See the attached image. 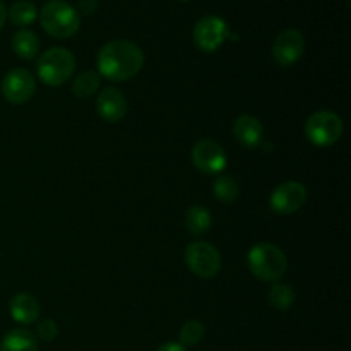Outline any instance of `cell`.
<instances>
[{"instance_id": "cell-27", "label": "cell", "mask_w": 351, "mask_h": 351, "mask_svg": "<svg viewBox=\"0 0 351 351\" xmlns=\"http://www.w3.org/2000/svg\"><path fill=\"white\" fill-rule=\"evenodd\" d=\"M180 2H191V0H180Z\"/></svg>"}, {"instance_id": "cell-1", "label": "cell", "mask_w": 351, "mask_h": 351, "mask_svg": "<svg viewBox=\"0 0 351 351\" xmlns=\"http://www.w3.org/2000/svg\"><path fill=\"white\" fill-rule=\"evenodd\" d=\"M98 74L112 82H125L136 77L144 67V51L129 40H112L99 50Z\"/></svg>"}, {"instance_id": "cell-16", "label": "cell", "mask_w": 351, "mask_h": 351, "mask_svg": "<svg viewBox=\"0 0 351 351\" xmlns=\"http://www.w3.org/2000/svg\"><path fill=\"white\" fill-rule=\"evenodd\" d=\"M0 351H38L36 336L27 329H14L3 336Z\"/></svg>"}, {"instance_id": "cell-9", "label": "cell", "mask_w": 351, "mask_h": 351, "mask_svg": "<svg viewBox=\"0 0 351 351\" xmlns=\"http://www.w3.org/2000/svg\"><path fill=\"white\" fill-rule=\"evenodd\" d=\"M307 202V189L300 182H285L278 185L269 197V208L280 216L293 215L300 211Z\"/></svg>"}, {"instance_id": "cell-14", "label": "cell", "mask_w": 351, "mask_h": 351, "mask_svg": "<svg viewBox=\"0 0 351 351\" xmlns=\"http://www.w3.org/2000/svg\"><path fill=\"white\" fill-rule=\"evenodd\" d=\"M10 317L17 322V324L29 326L36 322L40 317V304L36 298L29 293H17L14 295L12 300L9 304Z\"/></svg>"}, {"instance_id": "cell-6", "label": "cell", "mask_w": 351, "mask_h": 351, "mask_svg": "<svg viewBox=\"0 0 351 351\" xmlns=\"http://www.w3.org/2000/svg\"><path fill=\"white\" fill-rule=\"evenodd\" d=\"M185 264L197 278L211 280L221 271V256L211 243L192 242L185 249Z\"/></svg>"}, {"instance_id": "cell-3", "label": "cell", "mask_w": 351, "mask_h": 351, "mask_svg": "<svg viewBox=\"0 0 351 351\" xmlns=\"http://www.w3.org/2000/svg\"><path fill=\"white\" fill-rule=\"evenodd\" d=\"M40 23L45 33L57 40L72 38L81 27V17L65 0H50L40 10Z\"/></svg>"}, {"instance_id": "cell-13", "label": "cell", "mask_w": 351, "mask_h": 351, "mask_svg": "<svg viewBox=\"0 0 351 351\" xmlns=\"http://www.w3.org/2000/svg\"><path fill=\"white\" fill-rule=\"evenodd\" d=\"M233 137L245 149H256L261 146L264 137V127L259 119L252 115H240L233 122Z\"/></svg>"}, {"instance_id": "cell-15", "label": "cell", "mask_w": 351, "mask_h": 351, "mask_svg": "<svg viewBox=\"0 0 351 351\" xmlns=\"http://www.w3.org/2000/svg\"><path fill=\"white\" fill-rule=\"evenodd\" d=\"M213 226V216L208 208L204 206L194 204L187 209L185 213V228L191 235L202 237L211 230Z\"/></svg>"}, {"instance_id": "cell-10", "label": "cell", "mask_w": 351, "mask_h": 351, "mask_svg": "<svg viewBox=\"0 0 351 351\" xmlns=\"http://www.w3.org/2000/svg\"><path fill=\"white\" fill-rule=\"evenodd\" d=\"M36 91V77L27 69L17 67L5 74L2 81V96L12 105L29 101Z\"/></svg>"}, {"instance_id": "cell-20", "label": "cell", "mask_w": 351, "mask_h": 351, "mask_svg": "<svg viewBox=\"0 0 351 351\" xmlns=\"http://www.w3.org/2000/svg\"><path fill=\"white\" fill-rule=\"evenodd\" d=\"M36 16H38L36 5H34L33 2H29V0H19V2L12 3L9 12H7V17H9L10 23H12L14 26H21V27L33 24L34 19H36Z\"/></svg>"}, {"instance_id": "cell-26", "label": "cell", "mask_w": 351, "mask_h": 351, "mask_svg": "<svg viewBox=\"0 0 351 351\" xmlns=\"http://www.w3.org/2000/svg\"><path fill=\"white\" fill-rule=\"evenodd\" d=\"M5 21H7V9H5V5H3V3L0 2V29H2V27H3Z\"/></svg>"}, {"instance_id": "cell-23", "label": "cell", "mask_w": 351, "mask_h": 351, "mask_svg": "<svg viewBox=\"0 0 351 351\" xmlns=\"http://www.w3.org/2000/svg\"><path fill=\"white\" fill-rule=\"evenodd\" d=\"M58 336V326L57 322L51 321V319H45L40 324L36 326V338L43 343L53 341Z\"/></svg>"}, {"instance_id": "cell-11", "label": "cell", "mask_w": 351, "mask_h": 351, "mask_svg": "<svg viewBox=\"0 0 351 351\" xmlns=\"http://www.w3.org/2000/svg\"><path fill=\"white\" fill-rule=\"evenodd\" d=\"M305 51V38L302 31L285 29L276 36L273 45V58L280 67H291L302 58Z\"/></svg>"}, {"instance_id": "cell-5", "label": "cell", "mask_w": 351, "mask_h": 351, "mask_svg": "<svg viewBox=\"0 0 351 351\" xmlns=\"http://www.w3.org/2000/svg\"><path fill=\"white\" fill-rule=\"evenodd\" d=\"M343 129V120L338 113L319 110L307 119L305 136L315 147H329L341 139Z\"/></svg>"}, {"instance_id": "cell-17", "label": "cell", "mask_w": 351, "mask_h": 351, "mask_svg": "<svg viewBox=\"0 0 351 351\" xmlns=\"http://www.w3.org/2000/svg\"><path fill=\"white\" fill-rule=\"evenodd\" d=\"M12 50L23 60H33L40 51V38L29 29H19L12 36Z\"/></svg>"}, {"instance_id": "cell-18", "label": "cell", "mask_w": 351, "mask_h": 351, "mask_svg": "<svg viewBox=\"0 0 351 351\" xmlns=\"http://www.w3.org/2000/svg\"><path fill=\"white\" fill-rule=\"evenodd\" d=\"M213 195L223 204H233L240 195V187L237 180L230 175H216L213 182Z\"/></svg>"}, {"instance_id": "cell-22", "label": "cell", "mask_w": 351, "mask_h": 351, "mask_svg": "<svg viewBox=\"0 0 351 351\" xmlns=\"http://www.w3.org/2000/svg\"><path fill=\"white\" fill-rule=\"evenodd\" d=\"M180 345H184L185 348L187 346H195L202 341L204 338V324L199 321H187L180 328Z\"/></svg>"}, {"instance_id": "cell-7", "label": "cell", "mask_w": 351, "mask_h": 351, "mask_svg": "<svg viewBox=\"0 0 351 351\" xmlns=\"http://www.w3.org/2000/svg\"><path fill=\"white\" fill-rule=\"evenodd\" d=\"M230 27L219 16H204L194 27V43L204 53H213L226 41Z\"/></svg>"}, {"instance_id": "cell-12", "label": "cell", "mask_w": 351, "mask_h": 351, "mask_svg": "<svg viewBox=\"0 0 351 351\" xmlns=\"http://www.w3.org/2000/svg\"><path fill=\"white\" fill-rule=\"evenodd\" d=\"M127 98L120 89L108 88L101 89L96 98V112H98L99 119L105 120L108 123H117L127 115Z\"/></svg>"}, {"instance_id": "cell-24", "label": "cell", "mask_w": 351, "mask_h": 351, "mask_svg": "<svg viewBox=\"0 0 351 351\" xmlns=\"http://www.w3.org/2000/svg\"><path fill=\"white\" fill-rule=\"evenodd\" d=\"M98 0H79L77 7H74V9L79 14V17L91 16V14H95L98 10Z\"/></svg>"}, {"instance_id": "cell-25", "label": "cell", "mask_w": 351, "mask_h": 351, "mask_svg": "<svg viewBox=\"0 0 351 351\" xmlns=\"http://www.w3.org/2000/svg\"><path fill=\"white\" fill-rule=\"evenodd\" d=\"M158 351H187V348H185L184 345H180V343H165V345H161L160 348H158Z\"/></svg>"}, {"instance_id": "cell-21", "label": "cell", "mask_w": 351, "mask_h": 351, "mask_svg": "<svg viewBox=\"0 0 351 351\" xmlns=\"http://www.w3.org/2000/svg\"><path fill=\"white\" fill-rule=\"evenodd\" d=\"M267 298H269V304L273 305L276 311H288V308L295 304V291L290 285L276 281V283L271 287Z\"/></svg>"}, {"instance_id": "cell-4", "label": "cell", "mask_w": 351, "mask_h": 351, "mask_svg": "<svg viewBox=\"0 0 351 351\" xmlns=\"http://www.w3.org/2000/svg\"><path fill=\"white\" fill-rule=\"evenodd\" d=\"M75 57L64 47H51L38 57L36 74L43 84L58 88L74 75Z\"/></svg>"}, {"instance_id": "cell-19", "label": "cell", "mask_w": 351, "mask_h": 351, "mask_svg": "<svg viewBox=\"0 0 351 351\" xmlns=\"http://www.w3.org/2000/svg\"><path fill=\"white\" fill-rule=\"evenodd\" d=\"M101 84V75L96 71H84L72 81V93L77 98H89L95 95Z\"/></svg>"}, {"instance_id": "cell-2", "label": "cell", "mask_w": 351, "mask_h": 351, "mask_svg": "<svg viewBox=\"0 0 351 351\" xmlns=\"http://www.w3.org/2000/svg\"><path fill=\"white\" fill-rule=\"evenodd\" d=\"M247 266L259 280L276 283L287 273L288 261L280 247L269 242H261L247 254Z\"/></svg>"}, {"instance_id": "cell-8", "label": "cell", "mask_w": 351, "mask_h": 351, "mask_svg": "<svg viewBox=\"0 0 351 351\" xmlns=\"http://www.w3.org/2000/svg\"><path fill=\"white\" fill-rule=\"evenodd\" d=\"M192 163L204 175H221L228 158L221 144L213 139H202L192 147Z\"/></svg>"}]
</instances>
